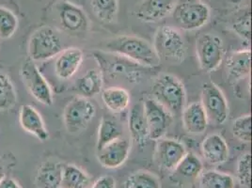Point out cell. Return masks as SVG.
I'll return each mask as SVG.
<instances>
[{"label": "cell", "instance_id": "6da1fadb", "mask_svg": "<svg viewBox=\"0 0 252 188\" xmlns=\"http://www.w3.org/2000/svg\"><path fill=\"white\" fill-rule=\"evenodd\" d=\"M104 51L124 57L144 68H156L161 63L154 46L135 36L123 35L110 39L105 42Z\"/></svg>", "mask_w": 252, "mask_h": 188}, {"label": "cell", "instance_id": "7a4b0ae2", "mask_svg": "<svg viewBox=\"0 0 252 188\" xmlns=\"http://www.w3.org/2000/svg\"><path fill=\"white\" fill-rule=\"evenodd\" d=\"M153 99L172 115L182 114L187 103V93L184 84L172 74L163 73L158 76L152 85Z\"/></svg>", "mask_w": 252, "mask_h": 188}, {"label": "cell", "instance_id": "3957f363", "mask_svg": "<svg viewBox=\"0 0 252 188\" xmlns=\"http://www.w3.org/2000/svg\"><path fill=\"white\" fill-rule=\"evenodd\" d=\"M94 56L102 73H106L113 79L123 78L129 83L140 82L144 67L112 53L96 51Z\"/></svg>", "mask_w": 252, "mask_h": 188}, {"label": "cell", "instance_id": "277c9868", "mask_svg": "<svg viewBox=\"0 0 252 188\" xmlns=\"http://www.w3.org/2000/svg\"><path fill=\"white\" fill-rule=\"evenodd\" d=\"M153 46L160 61L175 64L184 63L187 58V43L181 33L171 27L162 26L158 29Z\"/></svg>", "mask_w": 252, "mask_h": 188}, {"label": "cell", "instance_id": "5b68a950", "mask_svg": "<svg viewBox=\"0 0 252 188\" xmlns=\"http://www.w3.org/2000/svg\"><path fill=\"white\" fill-rule=\"evenodd\" d=\"M63 42L58 31L43 26L33 32L29 41V55L32 62H45L60 55Z\"/></svg>", "mask_w": 252, "mask_h": 188}, {"label": "cell", "instance_id": "8992f818", "mask_svg": "<svg viewBox=\"0 0 252 188\" xmlns=\"http://www.w3.org/2000/svg\"><path fill=\"white\" fill-rule=\"evenodd\" d=\"M96 107L88 98L82 96L73 98L64 108L63 122L69 134L77 135L83 132L94 120Z\"/></svg>", "mask_w": 252, "mask_h": 188}, {"label": "cell", "instance_id": "52a82bcc", "mask_svg": "<svg viewBox=\"0 0 252 188\" xmlns=\"http://www.w3.org/2000/svg\"><path fill=\"white\" fill-rule=\"evenodd\" d=\"M172 12L177 26L187 31L200 30L210 20V9L200 0H186L178 4Z\"/></svg>", "mask_w": 252, "mask_h": 188}, {"label": "cell", "instance_id": "ba28073f", "mask_svg": "<svg viewBox=\"0 0 252 188\" xmlns=\"http://www.w3.org/2000/svg\"><path fill=\"white\" fill-rule=\"evenodd\" d=\"M208 122L216 125L226 123L229 117L228 101L220 89L215 83L203 84L201 90V101Z\"/></svg>", "mask_w": 252, "mask_h": 188}, {"label": "cell", "instance_id": "9c48e42d", "mask_svg": "<svg viewBox=\"0 0 252 188\" xmlns=\"http://www.w3.org/2000/svg\"><path fill=\"white\" fill-rule=\"evenodd\" d=\"M196 54L203 72L211 73L217 70L224 58V47L220 37L210 33L200 36L196 42Z\"/></svg>", "mask_w": 252, "mask_h": 188}, {"label": "cell", "instance_id": "30bf717a", "mask_svg": "<svg viewBox=\"0 0 252 188\" xmlns=\"http://www.w3.org/2000/svg\"><path fill=\"white\" fill-rule=\"evenodd\" d=\"M20 74L29 92L38 102L47 106L53 105L54 98L50 85L36 64H34L32 61L25 62L22 64Z\"/></svg>", "mask_w": 252, "mask_h": 188}, {"label": "cell", "instance_id": "8fae6325", "mask_svg": "<svg viewBox=\"0 0 252 188\" xmlns=\"http://www.w3.org/2000/svg\"><path fill=\"white\" fill-rule=\"evenodd\" d=\"M144 114L147 122L149 138L159 140L163 138L172 124L173 117L153 98H148L144 102Z\"/></svg>", "mask_w": 252, "mask_h": 188}, {"label": "cell", "instance_id": "7c38bea8", "mask_svg": "<svg viewBox=\"0 0 252 188\" xmlns=\"http://www.w3.org/2000/svg\"><path fill=\"white\" fill-rule=\"evenodd\" d=\"M60 25L70 34H82L89 29V19L84 11L69 1H61L57 6Z\"/></svg>", "mask_w": 252, "mask_h": 188}, {"label": "cell", "instance_id": "4fadbf2b", "mask_svg": "<svg viewBox=\"0 0 252 188\" xmlns=\"http://www.w3.org/2000/svg\"><path fill=\"white\" fill-rule=\"evenodd\" d=\"M156 161L158 166L166 170H173L187 155L185 145L176 139L161 138L158 140Z\"/></svg>", "mask_w": 252, "mask_h": 188}, {"label": "cell", "instance_id": "5bb4252c", "mask_svg": "<svg viewBox=\"0 0 252 188\" xmlns=\"http://www.w3.org/2000/svg\"><path fill=\"white\" fill-rule=\"evenodd\" d=\"M130 140L122 136L97 151V159L103 167L117 168L125 164L130 155Z\"/></svg>", "mask_w": 252, "mask_h": 188}, {"label": "cell", "instance_id": "9a60e30c", "mask_svg": "<svg viewBox=\"0 0 252 188\" xmlns=\"http://www.w3.org/2000/svg\"><path fill=\"white\" fill-rule=\"evenodd\" d=\"M83 52L76 47H70L63 49L60 55L57 56L55 63V73L62 80H68L72 78L79 70L83 63Z\"/></svg>", "mask_w": 252, "mask_h": 188}, {"label": "cell", "instance_id": "2e32d148", "mask_svg": "<svg viewBox=\"0 0 252 188\" xmlns=\"http://www.w3.org/2000/svg\"><path fill=\"white\" fill-rule=\"evenodd\" d=\"M182 122L185 130L190 135H202L208 126V119L200 102L185 106L182 111Z\"/></svg>", "mask_w": 252, "mask_h": 188}, {"label": "cell", "instance_id": "e0dca14e", "mask_svg": "<svg viewBox=\"0 0 252 188\" xmlns=\"http://www.w3.org/2000/svg\"><path fill=\"white\" fill-rule=\"evenodd\" d=\"M19 123L22 128L41 141L49 138V133L44 125L42 116L31 105H21L19 109Z\"/></svg>", "mask_w": 252, "mask_h": 188}, {"label": "cell", "instance_id": "ac0fdd59", "mask_svg": "<svg viewBox=\"0 0 252 188\" xmlns=\"http://www.w3.org/2000/svg\"><path fill=\"white\" fill-rule=\"evenodd\" d=\"M174 4L175 0H143L137 7L136 15L145 23L160 21L172 11Z\"/></svg>", "mask_w": 252, "mask_h": 188}, {"label": "cell", "instance_id": "d6986e66", "mask_svg": "<svg viewBox=\"0 0 252 188\" xmlns=\"http://www.w3.org/2000/svg\"><path fill=\"white\" fill-rule=\"evenodd\" d=\"M128 128L132 139L137 146H146L150 138L143 102H138L131 107L128 117Z\"/></svg>", "mask_w": 252, "mask_h": 188}, {"label": "cell", "instance_id": "ffe728a7", "mask_svg": "<svg viewBox=\"0 0 252 188\" xmlns=\"http://www.w3.org/2000/svg\"><path fill=\"white\" fill-rule=\"evenodd\" d=\"M201 153L204 159L214 166L225 163L230 155L226 140L219 134H211L201 143Z\"/></svg>", "mask_w": 252, "mask_h": 188}, {"label": "cell", "instance_id": "44dd1931", "mask_svg": "<svg viewBox=\"0 0 252 188\" xmlns=\"http://www.w3.org/2000/svg\"><path fill=\"white\" fill-rule=\"evenodd\" d=\"M228 77L232 83L245 79L251 74L252 51L249 49L231 53L227 60Z\"/></svg>", "mask_w": 252, "mask_h": 188}, {"label": "cell", "instance_id": "7402d4cb", "mask_svg": "<svg viewBox=\"0 0 252 188\" xmlns=\"http://www.w3.org/2000/svg\"><path fill=\"white\" fill-rule=\"evenodd\" d=\"M64 164L56 161H46L41 165L36 175L38 188H61Z\"/></svg>", "mask_w": 252, "mask_h": 188}, {"label": "cell", "instance_id": "603a6c76", "mask_svg": "<svg viewBox=\"0 0 252 188\" xmlns=\"http://www.w3.org/2000/svg\"><path fill=\"white\" fill-rule=\"evenodd\" d=\"M103 83V73L100 69H90L78 79L76 89L82 97L90 99L102 92Z\"/></svg>", "mask_w": 252, "mask_h": 188}, {"label": "cell", "instance_id": "cb8c5ba5", "mask_svg": "<svg viewBox=\"0 0 252 188\" xmlns=\"http://www.w3.org/2000/svg\"><path fill=\"white\" fill-rule=\"evenodd\" d=\"M101 96L105 106L115 114L124 112L130 105V94L123 88L112 87L105 89Z\"/></svg>", "mask_w": 252, "mask_h": 188}, {"label": "cell", "instance_id": "d4e9b609", "mask_svg": "<svg viewBox=\"0 0 252 188\" xmlns=\"http://www.w3.org/2000/svg\"><path fill=\"white\" fill-rule=\"evenodd\" d=\"M123 136V130L112 119L103 117L98 129L96 150L99 151L105 145Z\"/></svg>", "mask_w": 252, "mask_h": 188}, {"label": "cell", "instance_id": "484cf974", "mask_svg": "<svg viewBox=\"0 0 252 188\" xmlns=\"http://www.w3.org/2000/svg\"><path fill=\"white\" fill-rule=\"evenodd\" d=\"M91 179L80 167L74 165H64L61 188H88Z\"/></svg>", "mask_w": 252, "mask_h": 188}, {"label": "cell", "instance_id": "4316f807", "mask_svg": "<svg viewBox=\"0 0 252 188\" xmlns=\"http://www.w3.org/2000/svg\"><path fill=\"white\" fill-rule=\"evenodd\" d=\"M17 103V93L11 77L0 72V111H8Z\"/></svg>", "mask_w": 252, "mask_h": 188}, {"label": "cell", "instance_id": "83f0119b", "mask_svg": "<svg viewBox=\"0 0 252 188\" xmlns=\"http://www.w3.org/2000/svg\"><path fill=\"white\" fill-rule=\"evenodd\" d=\"M91 5L100 21L105 24L115 21L119 11L118 0H91Z\"/></svg>", "mask_w": 252, "mask_h": 188}, {"label": "cell", "instance_id": "f1b7e54d", "mask_svg": "<svg viewBox=\"0 0 252 188\" xmlns=\"http://www.w3.org/2000/svg\"><path fill=\"white\" fill-rule=\"evenodd\" d=\"M200 188H233L234 180L231 175L217 170H209L201 174Z\"/></svg>", "mask_w": 252, "mask_h": 188}, {"label": "cell", "instance_id": "f546056e", "mask_svg": "<svg viewBox=\"0 0 252 188\" xmlns=\"http://www.w3.org/2000/svg\"><path fill=\"white\" fill-rule=\"evenodd\" d=\"M202 163L200 158L192 153H187V155L180 161L177 167H175L179 175L185 178L199 177L202 171Z\"/></svg>", "mask_w": 252, "mask_h": 188}, {"label": "cell", "instance_id": "4dcf8cb0", "mask_svg": "<svg viewBox=\"0 0 252 188\" xmlns=\"http://www.w3.org/2000/svg\"><path fill=\"white\" fill-rule=\"evenodd\" d=\"M17 16L8 8L0 6V39L11 38L18 29Z\"/></svg>", "mask_w": 252, "mask_h": 188}, {"label": "cell", "instance_id": "1f68e13d", "mask_svg": "<svg viewBox=\"0 0 252 188\" xmlns=\"http://www.w3.org/2000/svg\"><path fill=\"white\" fill-rule=\"evenodd\" d=\"M124 188H161V185L154 174L138 171L127 178Z\"/></svg>", "mask_w": 252, "mask_h": 188}, {"label": "cell", "instance_id": "d6a6232c", "mask_svg": "<svg viewBox=\"0 0 252 188\" xmlns=\"http://www.w3.org/2000/svg\"><path fill=\"white\" fill-rule=\"evenodd\" d=\"M233 136L244 143L252 141V116L250 114L237 118L231 126Z\"/></svg>", "mask_w": 252, "mask_h": 188}, {"label": "cell", "instance_id": "836d02e7", "mask_svg": "<svg viewBox=\"0 0 252 188\" xmlns=\"http://www.w3.org/2000/svg\"><path fill=\"white\" fill-rule=\"evenodd\" d=\"M237 178L242 187L251 188L252 186V156L247 153L243 155L237 164Z\"/></svg>", "mask_w": 252, "mask_h": 188}, {"label": "cell", "instance_id": "e575fe53", "mask_svg": "<svg viewBox=\"0 0 252 188\" xmlns=\"http://www.w3.org/2000/svg\"><path fill=\"white\" fill-rule=\"evenodd\" d=\"M251 19V12L250 11H247L232 24L233 31L247 42L251 41L252 36Z\"/></svg>", "mask_w": 252, "mask_h": 188}, {"label": "cell", "instance_id": "d590c367", "mask_svg": "<svg viewBox=\"0 0 252 188\" xmlns=\"http://www.w3.org/2000/svg\"><path fill=\"white\" fill-rule=\"evenodd\" d=\"M116 181L110 175H105L98 179L92 188H115Z\"/></svg>", "mask_w": 252, "mask_h": 188}, {"label": "cell", "instance_id": "8d00e7d4", "mask_svg": "<svg viewBox=\"0 0 252 188\" xmlns=\"http://www.w3.org/2000/svg\"><path fill=\"white\" fill-rule=\"evenodd\" d=\"M0 188H21V187L15 180L4 177L0 182Z\"/></svg>", "mask_w": 252, "mask_h": 188}, {"label": "cell", "instance_id": "74e56055", "mask_svg": "<svg viewBox=\"0 0 252 188\" xmlns=\"http://www.w3.org/2000/svg\"><path fill=\"white\" fill-rule=\"evenodd\" d=\"M4 177H5V168L0 164V182Z\"/></svg>", "mask_w": 252, "mask_h": 188}]
</instances>
